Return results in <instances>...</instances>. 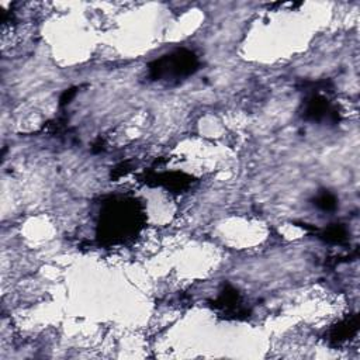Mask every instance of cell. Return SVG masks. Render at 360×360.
<instances>
[{
    "mask_svg": "<svg viewBox=\"0 0 360 360\" xmlns=\"http://www.w3.org/2000/svg\"><path fill=\"white\" fill-rule=\"evenodd\" d=\"M199 67L197 56L187 49H177L149 65V74L155 80H182L194 74Z\"/></svg>",
    "mask_w": 360,
    "mask_h": 360,
    "instance_id": "obj_1",
    "label": "cell"
},
{
    "mask_svg": "<svg viewBox=\"0 0 360 360\" xmlns=\"http://www.w3.org/2000/svg\"><path fill=\"white\" fill-rule=\"evenodd\" d=\"M356 328H357V318L354 317L352 318V319H348V321L342 322L341 325L334 331V338L339 342L343 341V339H346V338L352 335L354 331H356Z\"/></svg>",
    "mask_w": 360,
    "mask_h": 360,
    "instance_id": "obj_3",
    "label": "cell"
},
{
    "mask_svg": "<svg viewBox=\"0 0 360 360\" xmlns=\"http://www.w3.org/2000/svg\"><path fill=\"white\" fill-rule=\"evenodd\" d=\"M326 114H330V104L326 103V100L319 96H312L305 107V117L319 121L325 118Z\"/></svg>",
    "mask_w": 360,
    "mask_h": 360,
    "instance_id": "obj_2",
    "label": "cell"
},
{
    "mask_svg": "<svg viewBox=\"0 0 360 360\" xmlns=\"http://www.w3.org/2000/svg\"><path fill=\"white\" fill-rule=\"evenodd\" d=\"M323 237H325L326 241H330V242H341V241L346 238V231H345L343 226L334 225L331 226L330 230L325 231Z\"/></svg>",
    "mask_w": 360,
    "mask_h": 360,
    "instance_id": "obj_4",
    "label": "cell"
},
{
    "mask_svg": "<svg viewBox=\"0 0 360 360\" xmlns=\"http://www.w3.org/2000/svg\"><path fill=\"white\" fill-rule=\"evenodd\" d=\"M74 96H75V90H74V89H71V90H68V92H65V94L62 96L61 103H62V104L69 103V100H71V99L74 97Z\"/></svg>",
    "mask_w": 360,
    "mask_h": 360,
    "instance_id": "obj_6",
    "label": "cell"
},
{
    "mask_svg": "<svg viewBox=\"0 0 360 360\" xmlns=\"http://www.w3.org/2000/svg\"><path fill=\"white\" fill-rule=\"evenodd\" d=\"M315 204H317V207H319L323 211H331V210H334L336 207V200L335 197L330 194V193H322V194H319L317 197Z\"/></svg>",
    "mask_w": 360,
    "mask_h": 360,
    "instance_id": "obj_5",
    "label": "cell"
}]
</instances>
